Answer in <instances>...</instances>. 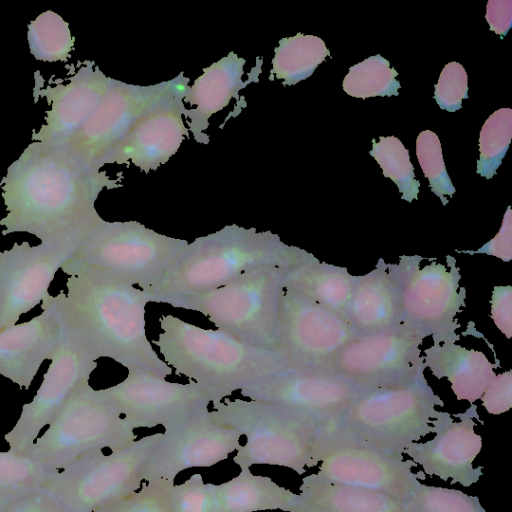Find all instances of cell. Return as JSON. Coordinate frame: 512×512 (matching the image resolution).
<instances>
[{
  "instance_id": "cell-38",
  "label": "cell",
  "mask_w": 512,
  "mask_h": 512,
  "mask_svg": "<svg viewBox=\"0 0 512 512\" xmlns=\"http://www.w3.org/2000/svg\"><path fill=\"white\" fill-rule=\"evenodd\" d=\"M416 155L425 177L429 180L430 189L446 205V196L451 197L455 188L448 176L441 143L436 133L431 130L419 133L416 139Z\"/></svg>"
},
{
  "instance_id": "cell-40",
  "label": "cell",
  "mask_w": 512,
  "mask_h": 512,
  "mask_svg": "<svg viewBox=\"0 0 512 512\" xmlns=\"http://www.w3.org/2000/svg\"><path fill=\"white\" fill-rule=\"evenodd\" d=\"M172 483H144L138 490L115 500L96 512H169L167 490Z\"/></svg>"
},
{
  "instance_id": "cell-26",
  "label": "cell",
  "mask_w": 512,
  "mask_h": 512,
  "mask_svg": "<svg viewBox=\"0 0 512 512\" xmlns=\"http://www.w3.org/2000/svg\"><path fill=\"white\" fill-rule=\"evenodd\" d=\"M345 320L357 336L384 331L403 323L399 287L382 259L369 273L356 276Z\"/></svg>"
},
{
  "instance_id": "cell-2",
  "label": "cell",
  "mask_w": 512,
  "mask_h": 512,
  "mask_svg": "<svg viewBox=\"0 0 512 512\" xmlns=\"http://www.w3.org/2000/svg\"><path fill=\"white\" fill-rule=\"evenodd\" d=\"M61 270L66 289L52 296L65 340L92 358H110L128 371L162 378L172 368L159 358L146 336L147 294L120 276L70 258Z\"/></svg>"
},
{
  "instance_id": "cell-12",
  "label": "cell",
  "mask_w": 512,
  "mask_h": 512,
  "mask_svg": "<svg viewBox=\"0 0 512 512\" xmlns=\"http://www.w3.org/2000/svg\"><path fill=\"white\" fill-rule=\"evenodd\" d=\"M189 78L183 73L152 85L113 82L98 107L64 145L84 163L98 170L103 156L148 111L178 94H185Z\"/></svg>"
},
{
  "instance_id": "cell-42",
  "label": "cell",
  "mask_w": 512,
  "mask_h": 512,
  "mask_svg": "<svg viewBox=\"0 0 512 512\" xmlns=\"http://www.w3.org/2000/svg\"><path fill=\"white\" fill-rule=\"evenodd\" d=\"M480 400L484 408L491 414H501L508 411L512 405L511 371L496 375Z\"/></svg>"
},
{
  "instance_id": "cell-46",
  "label": "cell",
  "mask_w": 512,
  "mask_h": 512,
  "mask_svg": "<svg viewBox=\"0 0 512 512\" xmlns=\"http://www.w3.org/2000/svg\"><path fill=\"white\" fill-rule=\"evenodd\" d=\"M485 18L491 31L498 35H506L512 24V1H488Z\"/></svg>"
},
{
  "instance_id": "cell-1",
  "label": "cell",
  "mask_w": 512,
  "mask_h": 512,
  "mask_svg": "<svg viewBox=\"0 0 512 512\" xmlns=\"http://www.w3.org/2000/svg\"><path fill=\"white\" fill-rule=\"evenodd\" d=\"M64 145L31 142L1 181L6 215L2 235L26 232L41 243L79 245L102 220L95 202L104 189L121 187Z\"/></svg>"
},
{
  "instance_id": "cell-39",
  "label": "cell",
  "mask_w": 512,
  "mask_h": 512,
  "mask_svg": "<svg viewBox=\"0 0 512 512\" xmlns=\"http://www.w3.org/2000/svg\"><path fill=\"white\" fill-rule=\"evenodd\" d=\"M214 485L205 483L199 473L181 484H170L167 490L169 512H217Z\"/></svg>"
},
{
  "instance_id": "cell-35",
  "label": "cell",
  "mask_w": 512,
  "mask_h": 512,
  "mask_svg": "<svg viewBox=\"0 0 512 512\" xmlns=\"http://www.w3.org/2000/svg\"><path fill=\"white\" fill-rule=\"evenodd\" d=\"M369 154L382 169L384 177L390 178L398 187L401 198L408 202L418 198L420 182L415 178L409 151L395 136H380L372 139Z\"/></svg>"
},
{
  "instance_id": "cell-29",
  "label": "cell",
  "mask_w": 512,
  "mask_h": 512,
  "mask_svg": "<svg viewBox=\"0 0 512 512\" xmlns=\"http://www.w3.org/2000/svg\"><path fill=\"white\" fill-rule=\"evenodd\" d=\"M289 512H404L401 500L378 491L331 484L309 475Z\"/></svg>"
},
{
  "instance_id": "cell-31",
  "label": "cell",
  "mask_w": 512,
  "mask_h": 512,
  "mask_svg": "<svg viewBox=\"0 0 512 512\" xmlns=\"http://www.w3.org/2000/svg\"><path fill=\"white\" fill-rule=\"evenodd\" d=\"M327 56L330 51L320 37L297 33L282 38L274 49L270 78L294 85L310 77Z\"/></svg>"
},
{
  "instance_id": "cell-18",
  "label": "cell",
  "mask_w": 512,
  "mask_h": 512,
  "mask_svg": "<svg viewBox=\"0 0 512 512\" xmlns=\"http://www.w3.org/2000/svg\"><path fill=\"white\" fill-rule=\"evenodd\" d=\"M68 243H14L0 252V332L50 297L57 271L76 251Z\"/></svg>"
},
{
  "instance_id": "cell-3",
  "label": "cell",
  "mask_w": 512,
  "mask_h": 512,
  "mask_svg": "<svg viewBox=\"0 0 512 512\" xmlns=\"http://www.w3.org/2000/svg\"><path fill=\"white\" fill-rule=\"evenodd\" d=\"M160 327L153 343L165 363L216 401L291 369L282 350L254 347L218 329L200 328L170 314L161 316Z\"/></svg>"
},
{
  "instance_id": "cell-33",
  "label": "cell",
  "mask_w": 512,
  "mask_h": 512,
  "mask_svg": "<svg viewBox=\"0 0 512 512\" xmlns=\"http://www.w3.org/2000/svg\"><path fill=\"white\" fill-rule=\"evenodd\" d=\"M27 40L32 56L50 63L66 62L74 47L69 24L51 10L28 24Z\"/></svg>"
},
{
  "instance_id": "cell-34",
  "label": "cell",
  "mask_w": 512,
  "mask_h": 512,
  "mask_svg": "<svg viewBox=\"0 0 512 512\" xmlns=\"http://www.w3.org/2000/svg\"><path fill=\"white\" fill-rule=\"evenodd\" d=\"M398 72L380 54L351 66L342 82L343 90L355 98L397 96L401 85Z\"/></svg>"
},
{
  "instance_id": "cell-7",
  "label": "cell",
  "mask_w": 512,
  "mask_h": 512,
  "mask_svg": "<svg viewBox=\"0 0 512 512\" xmlns=\"http://www.w3.org/2000/svg\"><path fill=\"white\" fill-rule=\"evenodd\" d=\"M443 405L422 375L408 383L364 391L326 431L403 458L405 448L433 433L436 407Z\"/></svg>"
},
{
  "instance_id": "cell-19",
  "label": "cell",
  "mask_w": 512,
  "mask_h": 512,
  "mask_svg": "<svg viewBox=\"0 0 512 512\" xmlns=\"http://www.w3.org/2000/svg\"><path fill=\"white\" fill-rule=\"evenodd\" d=\"M51 363L32 401L22 407L14 427L5 434L9 451L24 455L48 426L74 389L97 367V360L77 345L64 340L51 357Z\"/></svg>"
},
{
  "instance_id": "cell-28",
  "label": "cell",
  "mask_w": 512,
  "mask_h": 512,
  "mask_svg": "<svg viewBox=\"0 0 512 512\" xmlns=\"http://www.w3.org/2000/svg\"><path fill=\"white\" fill-rule=\"evenodd\" d=\"M355 279L345 267L320 262L303 250L288 268L284 287L345 319Z\"/></svg>"
},
{
  "instance_id": "cell-45",
  "label": "cell",
  "mask_w": 512,
  "mask_h": 512,
  "mask_svg": "<svg viewBox=\"0 0 512 512\" xmlns=\"http://www.w3.org/2000/svg\"><path fill=\"white\" fill-rule=\"evenodd\" d=\"M512 213L508 206L498 234L487 242L478 253H486L501 258L503 261L511 259Z\"/></svg>"
},
{
  "instance_id": "cell-6",
  "label": "cell",
  "mask_w": 512,
  "mask_h": 512,
  "mask_svg": "<svg viewBox=\"0 0 512 512\" xmlns=\"http://www.w3.org/2000/svg\"><path fill=\"white\" fill-rule=\"evenodd\" d=\"M290 265L251 269L221 287L166 304L202 313L218 330L241 342L281 350L280 301Z\"/></svg>"
},
{
  "instance_id": "cell-24",
  "label": "cell",
  "mask_w": 512,
  "mask_h": 512,
  "mask_svg": "<svg viewBox=\"0 0 512 512\" xmlns=\"http://www.w3.org/2000/svg\"><path fill=\"white\" fill-rule=\"evenodd\" d=\"M42 313L0 332V375L28 389L42 363L64 342V330L52 301L41 303Z\"/></svg>"
},
{
  "instance_id": "cell-27",
  "label": "cell",
  "mask_w": 512,
  "mask_h": 512,
  "mask_svg": "<svg viewBox=\"0 0 512 512\" xmlns=\"http://www.w3.org/2000/svg\"><path fill=\"white\" fill-rule=\"evenodd\" d=\"M456 340L434 341L424 350V366L438 379L446 378L458 400L473 404L496 376L486 355L456 344Z\"/></svg>"
},
{
  "instance_id": "cell-13",
  "label": "cell",
  "mask_w": 512,
  "mask_h": 512,
  "mask_svg": "<svg viewBox=\"0 0 512 512\" xmlns=\"http://www.w3.org/2000/svg\"><path fill=\"white\" fill-rule=\"evenodd\" d=\"M319 470L315 480L385 493L402 502L425 480L426 475L411 460L390 455L335 431L322 434Z\"/></svg>"
},
{
  "instance_id": "cell-14",
  "label": "cell",
  "mask_w": 512,
  "mask_h": 512,
  "mask_svg": "<svg viewBox=\"0 0 512 512\" xmlns=\"http://www.w3.org/2000/svg\"><path fill=\"white\" fill-rule=\"evenodd\" d=\"M424 338L403 323L356 336L338 352L331 369L363 391L408 383L424 375Z\"/></svg>"
},
{
  "instance_id": "cell-43",
  "label": "cell",
  "mask_w": 512,
  "mask_h": 512,
  "mask_svg": "<svg viewBox=\"0 0 512 512\" xmlns=\"http://www.w3.org/2000/svg\"><path fill=\"white\" fill-rule=\"evenodd\" d=\"M1 512H70L43 488L37 489L8 505Z\"/></svg>"
},
{
  "instance_id": "cell-21",
  "label": "cell",
  "mask_w": 512,
  "mask_h": 512,
  "mask_svg": "<svg viewBox=\"0 0 512 512\" xmlns=\"http://www.w3.org/2000/svg\"><path fill=\"white\" fill-rule=\"evenodd\" d=\"M364 391L331 369L289 371L240 391L244 398L304 413L324 428Z\"/></svg>"
},
{
  "instance_id": "cell-5",
  "label": "cell",
  "mask_w": 512,
  "mask_h": 512,
  "mask_svg": "<svg viewBox=\"0 0 512 512\" xmlns=\"http://www.w3.org/2000/svg\"><path fill=\"white\" fill-rule=\"evenodd\" d=\"M211 415L244 436L233 462L285 467L298 475L319 464L323 426L314 418L278 404L251 399L213 402Z\"/></svg>"
},
{
  "instance_id": "cell-32",
  "label": "cell",
  "mask_w": 512,
  "mask_h": 512,
  "mask_svg": "<svg viewBox=\"0 0 512 512\" xmlns=\"http://www.w3.org/2000/svg\"><path fill=\"white\" fill-rule=\"evenodd\" d=\"M57 471L24 455L0 451V512L17 499L42 488Z\"/></svg>"
},
{
  "instance_id": "cell-4",
  "label": "cell",
  "mask_w": 512,
  "mask_h": 512,
  "mask_svg": "<svg viewBox=\"0 0 512 512\" xmlns=\"http://www.w3.org/2000/svg\"><path fill=\"white\" fill-rule=\"evenodd\" d=\"M302 249L277 234L232 224L188 243L166 275L144 291L149 302L166 303L221 287L267 265H290Z\"/></svg>"
},
{
  "instance_id": "cell-15",
  "label": "cell",
  "mask_w": 512,
  "mask_h": 512,
  "mask_svg": "<svg viewBox=\"0 0 512 512\" xmlns=\"http://www.w3.org/2000/svg\"><path fill=\"white\" fill-rule=\"evenodd\" d=\"M240 433L217 421L209 408L164 428L142 473L144 483H174L189 468L212 467L240 447Z\"/></svg>"
},
{
  "instance_id": "cell-37",
  "label": "cell",
  "mask_w": 512,
  "mask_h": 512,
  "mask_svg": "<svg viewBox=\"0 0 512 512\" xmlns=\"http://www.w3.org/2000/svg\"><path fill=\"white\" fill-rule=\"evenodd\" d=\"M402 504L404 512H486L477 496L421 482Z\"/></svg>"
},
{
  "instance_id": "cell-8",
  "label": "cell",
  "mask_w": 512,
  "mask_h": 512,
  "mask_svg": "<svg viewBox=\"0 0 512 512\" xmlns=\"http://www.w3.org/2000/svg\"><path fill=\"white\" fill-rule=\"evenodd\" d=\"M136 440L135 428L82 381L48 428L24 456L53 470L96 451L122 448Z\"/></svg>"
},
{
  "instance_id": "cell-41",
  "label": "cell",
  "mask_w": 512,
  "mask_h": 512,
  "mask_svg": "<svg viewBox=\"0 0 512 512\" xmlns=\"http://www.w3.org/2000/svg\"><path fill=\"white\" fill-rule=\"evenodd\" d=\"M467 73L458 62L446 64L434 88V99L438 106L448 112H455L462 107V100L468 98Z\"/></svg>"
},
{
  "instance_id": "cell-11",
  "label": "cell",
  "mask_w": 512,
  "mask_h": 512,
  "mask_svg": "<svg viewBox=\"0 0 512 512\" xmlns=\"http://www.w3.org/2000/svg\"><path fill=\"white\" fill-rule=\"evenodd\" d=\"M421 257L402 256L387 264L396 280L403 308V324L434 341L456 340L455 316L465 305V289L459 288V269L432 262L420 267Z\"/></svg>"
},
{
  "instance_id": "cell-23",
  "label": "cell",
  "mask_w": 512,
  "mask_h": 512,
  "mask_svg": "<svg viewBox=\"0 0 512 512\" xmlns=\"http://www.w3.org/2000/svg\"><path fill=\"white\" fill-rule=\"evenodd\" d=\"M185 94H178L148 111L101 159L105 164L133 165L144 173L157 170L189 137L184 120Z\"/></svg>"
},
{
  "instance_id": "cell-17",
  "label": "cell",
  "mask_w": 512,
  "mask_h": 512,
  "mask_svg": "<svg viewBox=\"0 0 512 512\" xmlns=\"http://www.w3.org/2000/svg\"><path fill=\"white\" fill-rule=\"evenodd\" d=\"M280 308L281 350L293 370L331 369L338 352L357 336L343 317L285 287Z\"/></svg>"
},
{
  "instance_id": "cell-10",
  "label": "cell",
  "mask_w": 512,
  "mask_h": 512,
  "mask_svg": "<svg viewBox=\"0 0 512 512\" xmlns=\"http://www.w3.org/2000/svg\"><path fill=\"white\" fill-rule=\"evenodd\" d=\"M187 244L137 221L102 219L71 258L110 271L146 291L166 275Z\"/></svg>"
},
{
  "instance_id": "cell-20",
  "label": "cell",
  "mask_w": 512,
  "mask_h": 512,
  "mask_svg": "<svg viewBox=\"0 0 512 512\" xmlns=\"http://www.w3.org/2000/svg\"><path fill=\"white\" fill-rule=\"evenodd\" d=\"M455 417L458 420L450 413L439 411L432 421L435 436L425 442L411 443L403 455L421 466L424 474L470 487L483 474L482 466H473L482 449V437L474 430L475 419H479L477 406L471 404Z\"/></svg>"
},
{
  "instance_id": "cell-9",
  "label": "cell",
  "mask_w": 512,
  "mask_h": 512,
  "mask_svg": "<svg viewBox=\"0 0 512 512\" xmlns=\"http://www.w3.org/2000/svg\"><path fill=\"white\" fill-rule=\"evenodd\" d=\"M162 432L127 446L85 455L58 470L42 487L70 512H96L142 485L143 467Z\"/></svg>"
},
{
  "instance_id": "cell-44",
  "label": "cell",
  "mask_w": 512,
  "mask_h": 512,
  "mask_svg": "<svg viewBox=\"0 0 512 512\" xmlns=\"http://www.w3.org/2000/svg\"><path fill=\"white\" fill-rule=\"evenodd\" d=\"M512 289L511 286H497L494 288L491 300V315L495 325L507 338L512 331Z\"/></svg>"
},
{
  "instance_id": "cell-36",
  "label": "cell",
  "mask_w": 512,
  "mask_h": 512,
  "mask_svg": "<svg viewBox=\"0 0 512 512\" xmlns=\"http://www.w3.org/2000/svg\"><path fill=\"white\" fill-rule=\"evenodd\" d=\"M512 137V109L500 108L484 122L479 134L477 173L491 179L504 158Z\"/></svg>"
},
{
  "instance_id": "cell-30",
  "label": "cell",
  "mask_w": 512,
  "mask_h": 512,
  "mask_svg": "<svg viewBox=\"0 0 512 512\" xmlns=\"http://www.w3.org/2000/svg\"><path fill=\"white\" fill-rule=\"evenodd\" d=\"M217 512H289L296 494L270 477L254 475L249 468L227 482L214 485Z\"/></svg>"
},
{
  "instance_id": "cell-25",
  "label": "cell",
  "mask_w": 512,
  "mask_h": 512,
  "mask_svg": "<svg viewBox=\"0 0 512 512\" xmlns=\"http://www.w3.org/2000/svg\"><path fill=\"white\" fill-rule=\"evenodd\" d=\"M246 60L235 52H230L220 60L203 69L193 84L188 87L183 98L185 109L184 118L188 130L200 144H208L209 136L206 133L209 119L212 115L224 109L239 92L250 83L257 82L261 73L262 59L252 69L244 80V67Z\"/></svg>"
},
{
  "instance_id": "cell-22",
  "label": "cell",
  "mask_w": 512,
  "mask_h": 512,
  "mask_svg": "<svg viewBox=\"0 0 512 512\" xmlns=\"http://www.w3.org/2000/svg\"><path fill=\"white\" fill-rule=\"evenodd\" d=\"M68 83L34 87V97L46 99L45 122L32 135L33 141L65 145L83 126L115 81L92 61H84Z\"/></svg>"
},
{
  "instance_id": "cell-16",
  "label": "cell",
  "mask_w": 512,
  "mask_h": 512,
  "mask_svg": "<svg viewBox=\"0 0 512 512\" xmlns=\"http://www.w3.org/2000/svg\"><path fill=\"white\" fill-rule=\"evenodd\" d=\"M97 391L135 429L165 428L216 401L194 382L172 383L144 371H128L122 382Z\"/></svg>"
}]
</instances>
